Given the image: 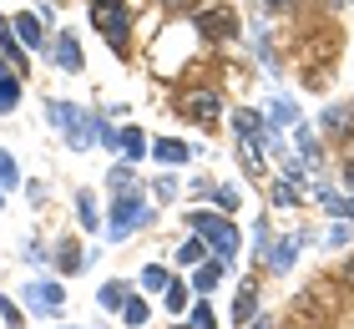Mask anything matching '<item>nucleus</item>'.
<instances>
[{
    "label": "nucleus",
    "instance_id": "33",
    "mask_svg": "<svg viewBox=\"0 0 354 329\" xmlns=\"http://www.w3.org/2000/svg\"><path fill=\"white\" fill-rule=\"evenodd\" d=\"M213 203H218L223 213H233V208H238V188H233V183H223V188L213 193Z\"/></svg>",
    "mask_w": 354,
    "mask_h": 329
},
{
    "label": "nucleus",
    "instance_id": "3",
    "mask_svg": "<svg viewBox=\"0 0 354 329\" xmlns=\"http://www.w3.org/2000/svg\"><path fill=\"white\" fill-rule=\"evenodd\" d=\"M192 233H198L218 258H233L238 254V228L228 218H218V213H192Z\"/></svg>",
    "mask_w": 354,
    "mask_h": 329
},
{
    "label": "nucleus",
    "instance_id": "28",
    "mask_svg": "<svg viewBox=\"0 0 354 329\" xmlns=\"http://www.w3.org/2000/svg\"><path fill=\"white\" fill-rule=\"evenodd\" d=\"M203 254H207V243L192 238V243H183V249H177V263H203Z\"/></svg>",
    "mask_w": 354,
    "mask_h": 329
},
{
    "label": "nucleus",
    "instance_id": "12",
    "mask_svg": "<svg viewBox=\"0 0 354 329\" xmlns=\"http://www.w3.org/2000/svg\"><path fill=\"white\" fill-rule=\"evenodd\" d=\"M253 304H259V284H243V289H238V299H233V319L248 324L253 319Z\"/></svg>",
    "mask_w": 354,
    "mask_h": 329
},
{
    "label": "nucleus",
    "instance_id": "41",
    "mask_svg": "<svg viewBox=\"0 0 354 329\" xmlns=\"http://www.w3.org/2000/svg\"><path fill=\"white\" fill-rule=\"evenodd\" d=\"M167 6H198V0H167Z\"/></svg>",
    "mask_w": 354,
    "mask_h": 329
},
{
    "label": "nucleus",
    "instance_id": "1",
    "mask_svg": "<svg viewBox=\"0 0 354 329\" xmlns=\"http://www.w3.org/2000/svg\"><path fill=\"white\" fill-rule=\"evenodd\" d=\"M46 117H51L61 132H66V142L76 147V152H86V147L96 142V132H102V122H96L91 112L71 107V102H46Z\"/></svg>",
    "mask_w": 354,
    "mask_h": 329
},
{
    "label": "nucleus",
    "instance_id": "24",
    "mask_svg": "<svg viewBox=\"0 0 354 329\" xmlns=\"http://www.w3.org/2000/svg\"><path fill=\"white\" fill-rule=\"evenodd\" d=\"M147 314H152V309L142 304V299H127V304H122V319L132 324V329H137V324H147Z\"/></svg>",
    "mask_w": 354,
    "mask_h": 329
},
{
    "label": "nucleus",
    "instance_id": "29",
    "mask_svg": "<svg viewBox=\"0 0 354 329\" xmlns=\"http://www.w3.org/2000/svg\"><path fill=\"white\" fill-rule=\"evenodd\" d=\"M96 299H102V309H122V304H127V289H122V284H106Z\"/></svg>",
    "mask_w": 354,
    "mask_h": 329
},
{
    "label": "nucleus",
    "instance_id": "30",
    "mask_svg": "<svg viewBox=\"0 0 354 329\" xmlns=\"http://www.w3.org/2000/svg\"><path fill=\"white\" fill-rule=\"evenodd\" d=\"M268 117H273V127H288V122H294V102H283V96H279V102L268 107Z\"/></svg>",
    "mask_w": 354,
    "mask_h": 329
},
{
    "label": "nucleus",
    "instance_id": "20",
    "mask_svg": "<svg viewBox=\"0 0 354 329\" xmlns=\"http://www.w3.org/2000/svg\"><path fill=\"white\" fill-rule=\"evenodd\" d=\"M167 284H172V274H167V269H157V263H152V269H142V289L167 294Z\"/></svg>",
    "mask_w": 354,
    "mask_h": 329
},
{
    "label": "nucleus",
    "instance_id": "19",
    "mask_svg": "<svg viewBox=\"0 0 354 329\" xmlns=\"http://www.w3.org/2000/svg\"><path fill=\"white\" fill-rule=\"evenodd\" d=\"M319 122H324V132H349V107H324V117H319Z\"/></svg>",
    "mask_w": 354,
    "mask_h": 329
},
{
    "label": "nucleus",
    "instance_id": "15",
    "mask_svg": "<svg viewBox=\"0 0 354 329\" xmlns=\"http://www.w3.org/2000/svg\"><path fill=\"white\" fill-rule=\"evenodd\" d=\"M15 36H21L26 46H41V15H15Z\"/></svg>",
    "mask_w": 354,
    "mask_h": 329
},
{
    "label": "nucleus",
    "instance_id": "5",
    "mask_svg": "<svg viewBox=\"0 0 354 329\" xmlns=\"http://www.w3.org/2000/svg\"><path fill=\"white\" fill-rule=\"evenodd\" d=\"M152 218V208H142V188L137 193H122L117 203H111V238H127L132 228H142Z\"/></svg>",
    "mask_w": 354,
    "mask_h": 329
},
{
    "label": "nucleus",
    "instance_id": "44",
    "mask_svg": "<svg viewBox=\"0 0 354 329\" xmlns=\"http://www.w3.org/2000/svg\"><path fill=\"white\" fill-rule=\"evenodd\" d=\"M349 117H354V107H349Z\"/></svg>",
    "mask_w": 354,
    "mask_h": 329
},
{
    "label": "nucleus",
    "instance_id": "39",
    "mask_svg": "<svg viewBox=\"0 0 354 329\" xmlns=\"http://www.w3.org/2000/svg\"><path fill=\"white\" fill-rule=\"evenodd\" d=\"M248 329H273V324L268 319H248Z\"/></svg>",
    "mask_w": 354,
    "mask_h": 329
},
{
    "label": "nucleus",
    "instance_id": "43",
    "mask_svg": "<svg viewBox=\"0 0 354 329\" xmlns=\"http://www.w3.org/2000/svg\"><path fill=\"white\" fill-rule=\"evenodd\" d=\"M0 76H6V66H0Z\"/></svg>",
    "mask_w": 354,
    "mask_h": 329
},
{
    "label": "nucleus",
    "instance_id": "2",
    "mask_svg": "<svg viewBox=\"0 0 354 329\" xmlns=\"http://www.w3.org/2000/svg\"><path fill=\"white\" fill-rule=\"evenodd\" d=\"M91 26L102 30L117 51H127V41H132V6H127V0H91Z\"/></svg>",
    "mask_w": 354,
    "mask_h": 329
},
{
    "label": "nucleus",
    "instance_id": "8",
    "mask_svg": "<svg viewBox=\"0 0 354 329\" xmlns=\"http://www.w3.org/2000/svg\"><path fill=\"white\" fill-rule=\"evenodd\" d=\"M51 61L61 66V71H82V46H76V36H71V30H61V36H56V46H51Z\"/></svg>",
    "mask_w": 354,
    "mask_h": 329
},
{
    "label": "nucleus",
    "instance_id": "13",
    "mask_svg": "<svg viewBox=\"0 0 354 329\" xmlns=\"http://www.w3.org/2000/svg\"><path fill=\"white\" fill-rule=\"evenodd\" d=\"M238 152H243V168L259 177L263 172V142H253V137H238Z\"/></svg>",
    "mask_w": 354,
    "mask_h": 329
},
{
    "label": "nucleus",
    "instance_id": "6",
    "mask_svg": "<svg viewBox=\"0 0 354 329\" xmlns=\"http://www.w3.org/2000/svg\"><path fill=\"white\" fill-rule=\"evenodd\" d=\"M198 36H203V41H233V36H238V15H233L228 6L198 10Z\"/></svg>",
    "mask_w": 354,
    "mask_h": 329
},
{
    "label": "nucleus",
    "instance_id": "11",
    "mask_svg": "<svg viewBox=\"0 0 354 329\" xmlns=\"http://www.w3.org/2000/svg\"><path fill=\"white\" fill-rule=\"evenodd\" d=\"M0 51H6V56L15 61V76H26V51L15 46V30H10V21H0Z\"/></svg>",
    "mask_w": 354,
    "mask_h": 329
},
{
    "label": "nucleus",
    "instance_id": "42",
    "mask_svg": "<svg viewBox=\"0 0 354 329\" xmlns=\"http://www.w3.org/2000/svg\"><path fill=\"white\" fill-rule=\"evenodd\" d=\"M172 329H192V324H172Z\"/></svg>",
    "mask_w": 354,
    "mask_h": 329
},
{
    "label": "nucleus",
    "instance_id": "10",
    "mask_svg": "<svg viewBox=\"0 0 354 329\" xmlns=\"http://www.w3.org/2000/svg\"><path fill=\"white\" fill-rule=\"evenodd\" d=\"M223 274H228V258H203V263H198V274H192V289H198V294L218 289V284H223Z\"/></svg>",
    "mask_w": 354,
    "mask_h": 329
},
{
    "label": "nucleus",
    "instance_id": "32",
    "mask_svg": "<svg viewBox=\"0 0 354 329\" xmlns=\"http://www.w3.org/2000/svg\"><path fill=\"white\" fill-rule=\"evenodd\" d=\"M0 319H6V329H21L26 324V314L15 309V299H0Z\"/></svg>",
    "mask_w": 354,
    "mask_h": 329
},
{
    "label": "nucleus",
    "instance_id": "7",
    "mask_svg": "<svg viewBox=\"0 0 354 329\" xmlns=\"http://www.w3.org/2000/svg\"><path fill=\"white\" fill-rule=\"evenodd\" d=\"M26 304L41 309V314H61V304H66V289L61 284H46V278H36V284H26Z\"/></svg>",
    "mask_w": 354,
    "mask_h": 329
},
{
    "label": "nucleus",
    "instance_id": "21",
    "mask_svg": "<svg viewBox=\"0 0 354 329\" xmlns=\"http://www.w3.org/2000/svg\"><path fill=\"white\" fill-rule=\"evenodd\" d=\"M273 203H279V208H294V203H299V183H294V177L273 183Z\"/></svg>",
    "mask_w": 354,
    "mask_h": 329
},
{
    "label": "nucleus",
    "instance_id": "34",
    "mask_svg": "<svg viewBox=\"0 0 354 329\" xmlns=\"http://www.w3.org/2000/svg\"><path fill=\"white\" fill-rule=\"evenodd\" d=\"M132 183H137V177H132L127 162H122V168H111V188H117V193H132Z\"/></svg>",
    "mask_w": 354,
    "mask_h": 329
},
{
    "label": "nucleus",
    "instance_id": "27",
    "mask_svg": "<svg viewBox=\"0 0 354 329\" xmlns=\"http://www.w3.org/2000/svg\"><path fill=\"white\" fill-rule=\"evenodd\" d=\"M15 183H21V168H15L10 152H0V188H15Z\"/></svg>",
    "mask_w": 354,
    "mask_h": 329
},
{
    "label": "nucleus",
    "instance_id": "36",
    "mask_svg": "<svg viewBox=\"0 0 354 329\" xmlns=\"http://www.w3.org/2000/svg\"><path fill=\"white\" fill-rule=\"evenodd\" d=\"M273 249H268V223H259L253 228V258H268Z\"/></svg>",
    "mask_w": 354,
    "mask_h": 329
},
{
    "label": "nucleus",
    "instance_id": "17",
    "mask_svg": "<svg viewBox=\"0 0 354 329\" xmlns=\"http://www.w3.org/2000/svg\"><path fill=\"white\" fill-rule=\"evenodd\" d=\"M319 197H324V208L334 213V218H349L354 223V197H339V193H329V188L319 193Z\"/></svg>",
    "mask_w": 354,
    "mask_h": 329
},
{
    "label": "nucleus",
    "instance_id": "26",
    "mask_svg": "<svg viewBox=\"0 0 354 329\" xmlns=\"http://www.w3.org/2000/svg\"><path fill=\"white\" fill-rule=\"evenodd\" d=\"M76 218H82V228H96V203H91V193H76Z\"/></svg>",
    "mask_w": 354,
    "mask_h": 329
},
{
    "label": "nucleus",
    "instance_id": "35",
    "mask_svg": "<svg viewBox=\"0 0 354 329\" xmlns=\"http://www.w3.org/2000/svg\"><path fill=\"white\" fill-rule=\"evenodd\" d=\"M299 152L309 157V168H319V142H314V137H309L304 127H299Z\"/></svg>",
    "mask_w": 354,
    "mask_h": 329
},
{
    "label": "nucleus",
    "instance_id": "14",
    "mask_svg": "<svg viewBox=\"0 0 354 329\" xmlns=\"http://www.w3.org/2000/svg\"><path fill=\"white\" fill-rule=\"evenodd\" d=\"M152 157L157 162H187V142H177V137H162L152 147Z\"/></svg>",
    "mask_w": 354,
    "mask_h": 329
},
{
    "label": "nucleus",
    "instance_id": "38",
    "mask_svg": "<svg viewBox=\"0 0 354 329\" xmlns=\"http://www.w3.org/2000/svg\"><path fill=\"white\" fill-rule=\"evenodd\" d=\"M344 284H349V289H354V258H349V263H344Z\"/></svg>",
    "mask_w": 354,
    "mask_h": 329
},
{
    "label": "nucleus",
    "instance_id": "31",
    "mask_svg": "<svg viewBox=\"0 0 354 329\" xmlns=\"http://www.w3.org/2000/svg\"><path fill=\"white\" fill-rule=\"evenodd\" d=\"M167 309H172V314L187 309V284H167Z\"/></svg>",
    "mask_w": 354,
    "mask_h": 329
},
{
    "label": "nucleus",
    "instance_id": "4",
    "mask_svg": "<svg viewBox=\"0 0 354 329\" xmlns=\"http://www.w3.org/2000/svg\"><path fill=\"white\" fill-rule=\"evenodd\" d=\"M177 112H183V117H192V122H203V127H218L223 96H218L213 87H187L183 96H177Z\"/></svg>",
    "mask_w": 354,
    "mask_h": 329
},
{
    "label": "nucleus",
    "instance_id": "16",
    "mask_svg": "<svg viewBox=\"0 0 354 329\" xmlns=\"http://www.w3.org/2000/svg\"><path fill=\"white\" fill-rule=\"evenodd\" d=\"M299 243H304V233H294V238H279V249L268 254V258H273V269H288V263H294V254H299Z\"/></svg>",
    "mask_w": 354,
    "mask_h": 329
},
{
    "label": "nucleus",
    "instance_id": "22",
    "mask_svg": "<svg viewBox=\"0 0 354 329\" xmlns=\"http://www.w3.org/2000/svg\"><path fill=\"white\" fill-rule=\"evenodd\" d=\"M122 152H127V157H142V152H147V137H142L137 127H127V132H122Z\"/></svg>",
    "mask_w": 354,
    "mask_h": 329
},
{
    "label": "nucleus",
    "instance_id": "45",
    "mask_svg": "<svg viewBox=\"0 0 354 329\" xmlns=\"http://www.w3.org/2000/svg\"><path fill=\"white\" fill-rule=\"evenodd\" d=\"M273 6H279V0H273Z\"/></svg>",
    "mask_w": 354,
    "mask_h": 329
},
{
    "label": "nucleus",
    "instance_id": "25",
    "mask_svg": "<svg viewBox=\"0 0 354 329\" xmlns=\"http://www.w3.org/2000/svg\"><path fill=\"white\" fill-rule=\"evenodd\" d=\"M187 324H192V329H218V314L198 299V304H192V319H187Z\"/></svg>",
    "mask_w": 354,
    "mask_h": 329
},
{
    "label": "nucleus",
    "instance_id": "40",
    "mask_svg": "<svg viewBox=\"0 0 354 329\" xmlns=\"http://www.w3.org/2000/svg\"><path fill=\"white\" fill-rule=\"evenodd\" d=\"M344 183H349V188H354V162H349V168H344Z\"/></svg>",
    "mask_w": 354,
    "mask_h": 329
},
{
    "label": "nucleus",
    "instance_id": "23",
    "mask_svg": "<svg viewBox=\"0 0 354 329\" xmlns=\"http://www.w3.org/2000/svg\"><path fill=\"white\" fill-rule=\"evenodd\" d=\"M56 263H61V274H76V269H82V249H76V243H61Z\"/></svg>",
    "mask_w": 354,
    "mask_h": 329
},
{
    "label": "nucleus",
    "instance_id": "9",
    "mask_svg": "<svg viewBox=\"0 0 354 329\" xmlns=\"http://www.w3.org/2000/svg\"><path fill=\"white\" fill-rule=\"evenodd\" d=\"M233 127H238V137H259L263 147H273V132L263 127V112H233Z\"/></svg>",
    "mask_w": 354,
    "mask_h": 329
},
{
    "label": "nucleus",
    "instance_id": "18",
    "mask_svg": "<svg viewBox=\"0 0 354 329\" xmlns=\"http://www.w3.org/2000/svg\"><path fill=\"white\" fill-rule=\"evenodd\" d=\"M15 102H21V76L6 71V76H0V112H10Z\"/></svg>",
    "mask_w": 354,
    "mask_h": 329
},
{
    "label": "nucleus",
    "instance_id": "37",
    "mask_svg": "<svg viewBox=\"0 0 354 329\" xmlns=\"http://www.w3.org/2000/svg\"><path fill=\"white\" fill-rule=\"evenodd\" d=\"M329 243H334V249H339V243H349V228H344V223H334V228H329Z\"/></svg>",
    "mask_w": 354,
    "mask_h": 329
}]
</instances>
